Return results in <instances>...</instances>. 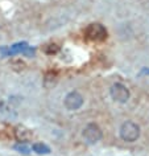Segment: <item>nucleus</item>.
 <instances>
[{"label":"nucleus","instance_id":"obj_1","mask_svg":"<svg viewBox=\"0 0 149 156\" xmlns=\"http://www.w3.org/2000/svg\"><path fill=\"white\" fill-rule=\"evenodd\" d=\"M120 138L127 143H133L140 138V126L132 120H127L120 127Z\"/></svg>","mask_w":149,"mask_h":156},{"label":"nucleus","instance_id":"obj_2","mask_svg":"<svg viewBox=\"0 0 149 156\" xmlns=\"http://www.w3.org/2000/svg\"><path fill=\"white\" fill-rule=\"evenodd\" d=\"M85 36L90 41L103 42L107 40L108 33H107V29L104 28V25L99 24V23H92V24L87 25V28L85 29Z\"/></svg>","mask_w":149,"mask_h":156},{"label":"nucleus","instance_id":"obj_3","mask_svg":"<svg viewBox=\"0 0 149 156\" xmlns=\"http://www.w3.org/2000/svg\"><path fill=\"white\" fill-rule=\"evenodd\" d=\"M109 95H111V98L117 103H127L129 98H131L129 89L120 82H116L112 85L111 89H109Z\"/></svg>","mask_w":149,"mask_h":156},{"label":"nucleus","instance_id":"obj_4","mask_svg":"<svg viewBox=\"0 0 149 156\" xmlns=\"http://www.w3.org/2000/svg\"><path fill=\"white\" fill-rule=\"evenodd\" d=\"M82 135H83V139L86 143L95 144L103 138V131H102V128L96 123H88L83 128Z\"/></svg>","mask_w":149,"mask_h":156},{"label":"nucleus","instance_id":"obj_5","mask_svg":"<svg viewBox=\"0 0 149 156\" xmlns=\"http://www.w3.org/2000/svg\"><path fill=\"white\" fill-rule=\"evenodd\" d=\"M85 98L79 91H70L64 99V106L69 111H77L83 106Z\"/></svg>","mask_w":149,"mask_h":156},{"label":"nucleus","instance_id":"obj_6","mask_svg":"<svg viewBox=\"0 0 149 156\" xmlns=\"http://www.w3.org/2000/svg\"><path fill=\"white\" fill-rule=\"evenodd\" d=\"M32 150L36 152L37 155H49L50 154V148L44 143H34L32 146Z\"/></svg>","mask_w":149,"mask_h":156},{"label":"nucleus","instance_id":"obj_7","mask_svg":"<svg viewBox=\"0 0 149 156\" xmlns=\"http://www.w3.org/2000/svg\"><path fill=\"white\" fill-rule=\"evenodd\" d=\"M13 148H15L16 151L20 152V154H24V155L30 154V147H28L26 144H23L21 142L19 143V144H16V146H13Z\"/></svg>","mask_w":149,"mask_h":156},{"label":"nucleus","instance_id":"obj_8","mask_svg":"<svg viewBox=\"0 0 149 156\" xmlns=\"http://www.w3.org/2000/svg\"><path fill=\"white\" fill-rule=\"evenodd\" d=\"M58 50H60V46H58L57 44H49L44 48V52L46 54H56Z\"/></svg>","mask_w":149,"mask_h":156},{"label":"nucleus","instance_id":"obj_9","mask_svg":"<svg viewBox=\"0 0 149 156\" xmlns=\"http://www.w3.org/2000/svg\"><path fill=\"white\" fill-rule=\"evenodd\" d=\"M143 74H149V69H147V68H143V69H141L140 76H143Z\"/></svg>","mask_w":149,"mask_h":156}]
</instances>
